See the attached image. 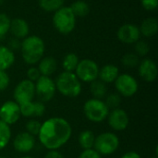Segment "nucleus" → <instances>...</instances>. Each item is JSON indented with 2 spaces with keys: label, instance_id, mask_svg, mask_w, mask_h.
Here are the masks:
<instances>
[{
  "label": "nucleus",
  "instance_id": "1",
  "mask_svg": "<svg viewBox=\"0 0 158 158\" xmlns=\"http://www.w3.org/2000/svg\"><path fill=\"white\" fill-rule=\"evenodd\" d=\"M72 128L69 122L60 117H53L41 124L38 134L41 144L47 150H57L71 138Z\"/></svg>",
  "mask_w": 158,
  "mask_h": 158
},
{
  "label": "nucleus",
  "instance_id": "2",
  "mask_svg": "<svg viewBox=\"0 0 158 158\" xmlns=\"http://www.w3.org/2000/svg\"><path fill=\"white\" fill-rule=\"evenodd\" d=\"M44 42L36 35H28L20 43L21 56L28 65L37 64L44 57Z\"/></svg>",
  "mask_w": 158,
  "mask_h": 158
},
{
  "label": "nucleus",
  "instance_id": "3",
  "mask_svg": "<svg viewBox=\"0 0 158 158\" xmlns=\"http://www.w3.org/2000/svg\"><path fill=\"white\" fill-rule=\"evenodd\" d=\"M56 91L66 97L74 98L81 93V82L74 72L63 71L55 81Z\"/></svg>",
  "mask_w": 158,
  "mask_h": 158
},
{
  "label": "nucleus",
  "instance_id": "4",
  "mask_svg": "<svg viewBox=\"0 0 158 158\" xmlns=\"http://www.w3.org/2000/svg\"><path fill=\"white\" fill-rule=\"evenodd\" d=\"M53 24L55 29L61 34H69L76 27V17L69 6H62L53 16Z\"/></svg>",
  "mask_w": 158,
  "mask_h": 158
},
{
  "label": "nucleus",
  "instance_id": "5",
  "mask_svg": "<svg viewBox=\"0 0 158 158\" xmlns=\"http://www.w3.org/2000/svg\"><path fill=\"white\" fill-rule=\"evenodd\" d=\"M109 109L101 99L92 98L83 105V113L87 119L94 123H101L107 118Z\"/></svg>",
  "mask_w": 158,
  "mask_h": 158
},
{
  "label": "nucleus",
  "instance_id": "6",
  "mask_svg": "<svg viewBox=\"0 0 158 158\" xmlns=\"http://www.w3.org/2000/svg\"><path fill=\"white\" fill-rule=\"evenodd\" d=\"M119 147V139L113 132H103L95 136L94 149L101 156H110Z\"/></svg>",
  "mask_w": 158,
  "mask_h": 158
},
{
  "label": "nucleus",
  "instance_id": "7",
  "mask_svg": "<svg viewBox=\"0 0 158 158\" xmlns=\"http://www.w3.org/2000/svg\"><path fill=\"white\" fill-rule=\"evenodd\" d=\"M74 73L81 81L91 83L98 79L99 67L95 61L85 58L79 61Z\"/></svg>",
  "mask_w": 158,
  "mask_h": 158
},
{
  "label": "nucleus",
  "instance_id": "8",
  "mask_svg": "<svg viewBox=\"0 0 158 158\" xmlns=\"http://www.w3.org/2000/svg\"><path fill=\"white\" fill-rule=\"evenodd\" d=\"M35 96L39 101L45 103L51 101L56 92L55 81L47 76H40V78L34 82Z\"/></svg>",
  "mask_w": 158,
  "mask_h": 158
},
{
  "label": "nucleus",
  "instance_id": "9",
  "mask_svg": "<svg viewBox=\"0 0 158 158\" xmlns=\"http://www.w3.org/2000/svg\"><path fill=\"white\" fill-rule=\"evenodd\" d=\"M114 83L118 94L124 97L133 96L134 94H136L139 89L137 80L128 73L119 74Z\"/></svg>",
  "mask_w": 158,
  "mask_h": 158
},
{
  "label": "nucleus",
  "instance_id": "10",
  "mask_svg": "<svg viewBox=\"0 0 158 158\" xmlns=\"http://www.w3.org/2000/svg\"><path fill=\"white\" fill-rule=\"evenodd\" d=\"M34 96H35L34 82L28 79L19 81L16 85L13 92L14 101L19 105L32 101Z\"/></svg>",
  "mask_w": 158,
  "mask_h": 158
},
{
  "label": "nucleus",
  "instance_id": "11",
  "mask_svg": "<svg viewBox=\"0 0 158 158\" xmlns=\"http://www.w3.org/2000/svg\"><path fill=\"white\" fill-rule=\"evenodd\" d=\"M107 121L111 129L117 131H122L128 128L130 124V118L124 109L118 107L109 111Z\"/></svg>",
  "mask_w": 158,
  "mask_h": 158
},
{
  "label": "nucleus",
  "instance_id": "12",
  "mask_svg": "<svg viewBox=\"0 0 158 158\" xmlns=\"http://www.w3.org/2000/svg\"><path fill=\"white\" fill-rule=\"evenodd\" d=\"M20 116L19 106L15 101H6L0 106V120L8 126L18 122Z\"/></svg>",
  "mask_w": 158,
  "mask_h": 158
},
{
  "label": "nucleus",
  "instance_id": "13",
  "mask_svg": "<svg viewBox=\"0 0 158 158\" xmlns=\"http://www.w3.org/2000/svg\"><path fill=\"white\" fill-rule=\"evenodd\" d=\"M117 36L118 39L123 44H133L140 40L141 32L137 25L131 23H126L118 28Z\"/></svg>",
  "mask_w": 158,
  "mask_h": 158
},
{
  "label": "nucleus",
  "instance_id": "14",
  "mask_svg": "<svg viewBox=\"0 0 158 158\" xmlns=\"http://www.w3.org/2000/svg\"><path fill=\"white\" fill-rule=\"evenodd\" d=\"M138 67L139 75L143 81L147 82H153L156 80L158 74L157 66L153 59L143 58L142 61H140Z\"/></svg>",
  "mask_w": 158,
  "mask_h": 158
},
{
  "label": "nucleus",
  "instance_id": "15",
  "mask_svg": "<svg viewBox=\"0 0 158 158\" xmlns=\"http://www.w3.org/2000/svg\"><path fill=\"white\" fill-rule=\"evenodd\" d=\"M34 146H35L34 136L31 135L26 131L19 133L13 141V147L19 153H22V154L30 153L34 148Z\"/></svg>",
  "mask_w": 158,
  "mask_h": 158
},
{
  "label": "nucleus",
  "instance_id": "16",
  "mask_svg": "<svg viewBox=\"0 0 158 158\" xmlns=\"http://www.w3.org/2000/svg\"><path fill=\"white\" fill-rule=\"evenodd\" d=\"M9 31L16 39L23 40L29 35L30 27L28 22L21 18H16L10 21V28Z\"/></svg>",
  "mask_w": 158,
  "mask_h": 158
},
{
  "label": "nucleus",
  "instance_id": "17",
  "mask_svg": "<svg viewBox=\"0 0 158 158\" xmlns=\"http://www.w3.org/2000/svg\"><path fill=\"white\" fill-rule=\"evenodd\" d=\"M119 75V69L117 66L113 64H107L99 69L98 78L103 82L106 83H113L118 76Z\"/></svg>",
  "mask_w": 158,
  "mask_h": 158
},
{
  "label": "nucleus",
  "instance_id": "18",
  "mask_svg": "<svg viewBox=\"0 0 158 158\" xmlns=\"http://www.w3.org/2000/svg\"><path fill=\"white\" fill-rule=\"evenodd\" d=\"M57 68V62L53 56H44L38 62V69L42 76L50 77Z\"/></svg>",
  "mask_w": 158,
  "mask_h": 158
},
{
  "label": "nucleus",
  "instance_id": "19",
  "mask_svg": "<svg viewBox=\"0 0 158 158\" xmlns=\"http://www.w3.org/2000/svg\"><path fill=\"white\" fill-rule=\"evenodd\" d=\"M15 62L14 52L5 45H0V69H8Z\"/></svg>",
  "mask_w": 158,
  "mask_h": 158
},
{
  "label": "nucleus",
  "instance_id": "20",
  "mask_svg": "<svg viewBox=\"0 0 158 158\" xmlns=\"http://www.w3.org/2000/svg\"><path fill=\"white\" fill-rule=\"evenodd\" d=\"M141 35L144 37H153L157 33L158 22L156 18H148L145 19L141 26L139 27Z\"/></svg>",
  "mask_w": 158,
  "mask_h": 158
},
{
  "label": "nucleus",
  "instance_id": "21",
  "mask_svg": "<svg viewBox=\"0 0 158 158\" xmlns=\"http://www.w3.org/2000/svg\"><path fill=\"white\" fill-rule=\"evenodd\" d=\"M90 91H91V94L94 95V98L102 100L103 98L106 96L107 87L105 82L97 79L91 82Z\"/></svg>",
  "mask_w": 158,
  "mask_h": 158
},
{
  "label": "nucleus",
  "instance_id": "22",
  "mask_svg": "<svg viewBox=\"0 0 158 158\" xmlns=\"http://www.w3.org/2000/svg\"><path fill=\"white\" fill-rule=\"evenodd\" d=\"M94 140L95 135L92 131H83L79 135V143L83 150L94 148Z\"/></svg>",
  "mask_w": 158,
  "mask_h": 158
},
{
  "label": "nucleus",
  "instance_id": "23",
  "mask_svg": "<svg viewBox=\"0 0 158 158\" xmlns=\"http://www.w3.org/2000/svg\"><path fill=\"white\" fill-rule=\"evenodd\" d=\"M69 7L76 18L77 17H79V18L86 17L90 12V6L88 5V3H86L85 1H82V0H77L75 2H73Z\"/></svg>",
  "mask_w": 158,
  "mask_h": 158
},
{
  "label": "nucleus",
  "instance_id": "24",
  "mask_svg": "<svg viewBox=\"0 0 158 158\" xmlns=\"http://www.w3.org/2000/svg\"><path fill=\"white\" fill-rule=\"evenodd\" d=\"M80 59L78 56L74 53H69L67 54L62 61V67L64 69V71H69V72H74Z\"/></svg>",
  "mask_w": 158,
  "mask_h": 158
},
{
  "label": "nucleus",
  "instance_id": "25",
  "mask_svg": "<svg viewBox=\"0 0 158 158\" xmlns=\"http://www.w3.org/2000/svg\"><path fill=\"white\" fill-rule=\"evenodd\" d=\"M64 5V0H39V6L46 12H56Z\"/></svg>",
  "mask_w": 158,
  "mask_h": 158
},
{
  "label": "nucleus",
  "instance_id": "26",
  "mask_svg": "<svg viewBox=\"0 0 158 158\" xmlns=\"http://www.w3.org/2000/svg\"><path fill=\"white\" fill-rule=\"evenodd\" d=\"M11 130L8 125L0 120V150L4 149L10 142Z\"/></svg>",
  "mask_w": 158,
  "mask_h": 158
},
{
  "label": "nucleus",
  "instance_id": "27",
  "mask_svg": "<svg viewBox=\"0 0 158 158\" xmlns=\"http://www.w3.org/2000/svg\"><path fill=\"white\" fill-rule=\"evenodd\" d=\"M121 63L126 68H135L139 65L140 59L139 56L134 53H128L124 55L121 58Z\"/></svg>",
  "mask_w": 158,
  "mask_h": 158
},
{
  "label": "nucleus",
  "instance_id": "28",
  "mask_svg": "<svg viewBox=\"0 0 158 158\" xmlns=\"http://www.w3.org/2000/svg\"><path fill=\"white\" fill-rule=\"evenodd\" d=\"M121 95L118 94H110L106 96V101H104L109 110L118 108L121 105Z\"/></svg>",
  "mask_w": 158,
  "mask_h": 158
},
{
  "label": "nucleus",
  "instance_id": "29",
  "mask_svg": "<svg viewBox=\"0 0 158 158\" xmlns=\"http://www.w3.org/2000/svg\"><path fill=\"white\" fill-rule=\"evenodd\" d=\"M11 19L6 13H0V38H3L9 31Z\"/></svg>",
  "mask_w": 158,
  "mask_h": 158
},
{
  "label": "nucleus",
  "instance_id": "30",
  "mask_svg": "<svg viewBox=\"0 0 158 158\" xmlns=\"http://www.w3.org/2000/svg\"><path fill=\"white\" fill-rule=\"evenodd\" d=\"M40 128H41V123L36 119H30L25 125L26 132L30 133L31 135H32L34 137L38 136Z\"/></svg>",
  "mask_w": 158,
  "mask_h": 158
},
{
  "label": "nucleus",
  "instance_id": "31",
  "mask_svg": "<svg viewBox=\"0 0 158 158\" xmlns=\"http://www.w3.org/2000/svg\"><path fill=\"white\" fill-rule=\"evenodd\" d=\"M135 54L138 56H147V54L149 53L150 51V46L149 44L145 42V41H137L135 44Z\"/></svg>",
  "mask_w": 158,
  "mask_h": 158
},
{
  "label": "nucleus",
  "instance_id": "32",
  "mask_svg": "<svg viewBox=\"0 0 158 158\" xmlns=\"http://www.w3.org/2000/svg\"><path fill=\"white\" fill-rule=\"evenodd\" d=\"M19 106L21 116L25 118H33V101L27 102Z\"/></svg>",
  "mask_w": 158,
  "mask_h": 158
},
{
  "label": "nucleus",
  "instance_id": "33",
  "mask_svg": "<svg viewBox=\"0 0 158 158\" xmlns=\"http://www.w3.org/2000/svg\"><path fill=\"white\" fill-rule=\"evenodd\" d=\"M44 112H45L44 103H43L41 101L33 102V118L43 117Z\"/></svg>",
  "mask_w": 158,
  "mask_h": 158
},
{
  "label": "nucleus",
  "instance_id": "34",
  "mask_svg": "<svg viewBox=\"0 0 158 158\" xmlns=\"http://www.w3.org/2000/svg\"><path fill=\"white\" fill-rule=\"evenodd\" d=\"M9 82H10V79L6 71L0 69V92L5 91L8 87Z\"/></svg>",
  "mask_w": 158,
  "mask_h": 158
},
{
  "label": "nucleus",
  "instance_id": "35",
  "mask_svg": "<svg viewBox=\"0 0 158 158\" xmlns=\"http://www.w3.org/2000/svg\"><path fill=\"white\" fill-rule=\"evenodd\" d=\"M41 76V73L38 69V68L36 67H31L28 71H27V77H28V80L35 82Z\"/></svg>",
  "mask_w": 158,
  "mask_h": 158
},
{
  "label": "nucleus",
  "instance_id": "36",
  "mask_svg": "<svg viewBox=\"0 0 158 158\" xmlns=\"http://www.w3.org/2000/svg\"><path fill=\"white\" fill-rule=\"evenodd\" d=\"M141 4L148 11L156 10L158 7V0H141Z\"/></svg>",
  "mask_w": 158,
  "mask_h": 158
},
{
  "label": "nucleus",
  "instance_id": "37",
  "mask_svg": "<svg viewBox=\"0 0 158 158\" xmlns=\"http://www.w3.org/2000/svg\"><path fill=\"white\" fill-rule=\"evenodd\" d=\"M78 158H102L101 155H99L94 148L83 150Z\"/></svg>",
  "mask_w": 158,
  "mask_h": 158
},
{
  "label": "nucleus",
  "instance_id": "38",
  "mask_svg": "<svg viewBox=\"0 0 158 158\" xmlns=\"http://www.w3.org/2000/svg\"><path fill=\"white\" fill-rule=\"evenodd\" d=\"M44 158H64V156L57 150H49L44 156Z\"/></svg>",
  "mask_w": 158,
  "mask_h": 158
},
{
  "label": "nucleus",
  "instance_id": "39",
  "mask_svg": "<svg viewBox=\"0 0 158 158\" xmlns=\"http://www.w3.org/2000/svg\"><path fill=\"white\" fill-rule=\"evenodd\" d=\"M120 158H142L141 157V156L138 154V153H136V152H134V151H129V152H127V153H125Z\"/></svg>",
  "mask_w": 158,
  "mask_h": 158
},
{
  "label": "nucleus",
  "instance_id": "40",
  "mask_svg": "<svg viewBox=\"0 0 158 158\" xmlns=\"http://www.w3.org/2000/svg\"><path fill=\"white\" fill-rule=\"evenodd\" d=\"M20 48V43L19 42V39L13 38L10 42H9V48L13 51V49H17V48Z\"/></svg>",
  "mask_w": 158,
  "mask_h": 158
},
{
  "label": "nucleus",
  "instance_id": "41",
  "mask_svg": "<svg viewBox=\"0 0 158 158\" xmlns=\"http://www.w3.org/2000/svg\"><path fill=\"white\" fill-rule=\"evenodd\" d=\"M19 158H34L32 157V156H21V157Z\"/></svg>",
  "mask_w": 158,
  "mask_h": 158
},
{
  "label": "nucleus",
  "instance_id": "42",
  "mask_svg": "<svg viewBox=\"0 0 158 158\" xmlns=\"http://www.w3.org/2000/svg\"><path fill=\"white\" fill-rule=\"evenodd\" d=\"M0 158H7L6 156H0Z\"/></svg>",
  "mask_w": 158,
  "mask_h": 158
},
{
  "label": "nucleus",
  "instance_id": "43",
  "mask_svg": "<svg viewBox=\"0 0 158 158\" xmlns=\"http://www.w3.org/2000/svg\"><path fill=\"white\" fill-rule=\"evenodd\" d=\"M151 158H157L156 156H155V157H151Z\"/></svg>",
  "mask_w": 158,
  "mask_h": 158
}]
</instances>
